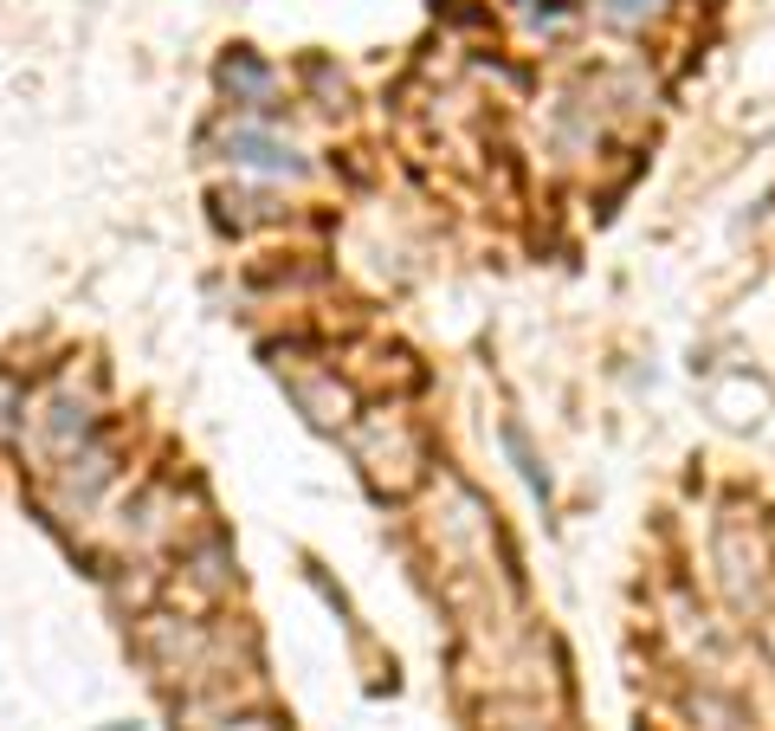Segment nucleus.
<instances>
[{
    "mask_svg": "<svg viewBox=\"0 0 775 731\" xmlns=\"http://www.w3.org/2000/svg\"><path fill=\"white\" fill-rule=\"evenodd\" d=\"M601 13H608V20H646V13H660V0H601Z\"/></svg>",
    "mask_w": 775,
    "mask_h": 731,
    "instance_id": "f03ea898",
    "label": "nucleus"
},
{
    "mask_svg": "<svg viewBox=\"0 0 775 731\" xmlns=\"http://www.w3.org/2000/svg\"><path fill=\"white\" fill-rule=\"evenodd\" d=\"M226 150H239V162H258V169H297L292 150H278V143H265V136H246V130H239Z\"/></svg>",
    "mask_w": 775,
    "mask_h": 731,
    "instance_id": "f257e3e1",
    "label": "nucleus"
}]
</instances>
